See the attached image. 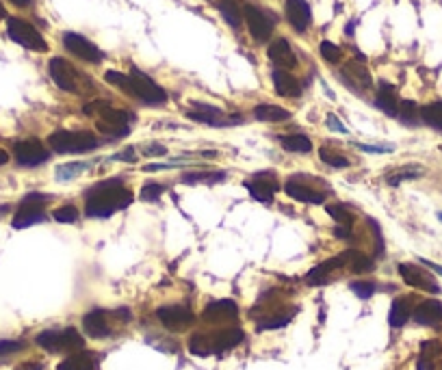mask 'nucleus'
<instances>
[{
  "mask_svg": "<svg viewBox=\"0 0 442 370\" xmlns=\"http://www.w3.org/2000/svg\"><path fill=\"white\" fill-rule=\"evenodd\" d=\"M156 318L169 331H185L195 323V314L187 306H163L156 310Z\"/></svg>",
  "mask_w": 442,
  "mask_h": 370,
  "instance_id": "9",
  "label": "nucleus"
},
{
  "mask_svg": "<svg viewBox=\"0 0 442 370\" xmlns=\"http://www.w3.org/2000/svg\"><path fill=\"white\" fill-rule=\"evenodd\" d=\"M341 80H343L349 89H354L356 93H364L366 89L373 87V78H371L368 70H366V67H364L362 63H358V61H349V63L343 65V70H341Z\"/></svg>",
  "mask_w": 442,
  "mask_h": 370,
  "instance_id": "17",
  "label": "nucleus"
},
{
  "mask_svg": "<svg viewBox=\"0 0 442 370\" xmlns=\"http://www.w3.org/2000/svg\"><path fill=\"white\" fill-rule=\"evenodd\" d=\"M345 258H347V264L351 266L354 273L362 275V273H371L373 268H376V262H373L368 256H364L362 251H358V249H347Z\"/></svg>",
  "mask_w": 442,
  "mask_h": 370,
  "instance_id": "31",
  "label": "nucleus"
},
{
  "mask_svg": "<svg viewBox=\"0 0 442 370\" xmlns=\"http://www.w3.org/2000/svg\"><path fill=\"white\" fill-rule=\"evenodd\" d=\"M345 264H347V258H345V251H343L341 256L330 258V260L317 264L313 271L306 275V284H308V286H321V284L327 282V278H330L332 271H336V268H343Z\"/></svg>",
  "mask_w": 442,
  "mask_h": 370,
  "instance_id": "23",
  "label": "nucleus"
},
{
  "mask_svg": "<svg viewBox=\"0 0 442 370\" xmlns=\"http://www.w3.org/2000/svg\"><path fill=\"white\" fill-rule=\"evenodd\" d=\"M163 186L161 184H156V182H150V184H146L144 189H141V199H146V201H154V199H158L161 195H163Z\"/></svg>",
  "mask_w": 442,
  "mask_h": 370,
  "instance_id": "45",
  "label": "nucleus"
},
{
  "mask_svg": "<svg viewBox=\"0 0 442 370\" xmlns=\"http://www.w3.org/2000/svg\"><path fill=\"white\" fill-rule=\"evenodd\" d=\"M3 18H5V7L0 5V20H3Z\"/></svg>",
  "mask_w": 442,
  "mask_h": 370,
  "instance_id": "57",
  "label": "nucleus"
},
{
  "mask_svg": "<svg viewBox=\"0 0 442 370\" xmlns=\"http://www.w3.org/2000/svg\"><path fill=\"white\" fill-rule=\"evenodd\" d=\"M219 13L232 28H241V24L245 22L243 20V9H241L239 3H236V0H221V3H219Z\"/></svg>",
  "mask_w": 442,
  "mask_h": 370,
  "instance_id": "30",
  "label": "nucleus"
},
{
  "mask_svg": "<svg viewBox=\"0 0 442 370\" xmlns=\"http://www.w3.org/2000/svg\"><path fill=\"white\" fill-rule=\"evenodd\" d=\"M319 52H321V56H323L325 61H330V63H338V61H341V56H343L341 48H338L336 44H332V42H321Z\"/></svg>",
  "mask_w": 442,
  "mask_h": 370,
  "instance_id": "44",
  "label": "nucleus"
},
{
  "mask_svg": "<svg viewBox=\"0 0 442 370\" xmlns=\"http://www.w3.org/2000/svg\"><path fill=\"white\" fill-rule=\"evenodd\" d=\"M9 160V156H7V152L5 150H0V165H5Z\"/></svg>",
  "mask_w": 442,
  "mask_h": 370,
  "instance_id": "56",
  "label": "nucleus"
},
{
  "mask_svg": "<svg viewBox=\"0 0 442 370\" xmlns=\"http://www.w3.org/2000/svg\"><path fill=\"white\" fill-rule=\"evenodd\" d=\"M209 340H211L213 353H221V351L239 347L245 340V331L241 327H230V329H223L217 333H209Z\"/></svg>",
  "mask_w": 442,
  "mask_h": 370,
  "instance_id": "21",
  "label": "nucleus"
},
{
  "mask_svg": "<svg viewBox=\"0 0 442 370\" xmlns=\"http://www.w3.org/2000/svg\"><path fill=\"white\" fill-rule=\"evenodd\" d=\"M48 204V195L44 193H28L24 199H22V204L13 217V227L16 229H24V227H30V225H35V223H42L46 219V208Z\"/></svg>",
  "mask_w": 442,
  "mask_h": 370,
  "instance_id": "7",
  "label": "nucleus"
},
{
  "mask_svg": "<svg viewBox=\"0 0 442 370\" xmlns=\"http://www.w3.org/2000/svg\"><path fill=\"white\" fill-rule=\"evenodd\" d=\"M325 210H327V215L338 223V225H343V227H351V223H354V217H351V213L345 208V206H341V204H332V206H325Z\"/></svg>",
  "mask_w": 442,
  "mask_h": 370,
  "instance_id": "38",
  "label": "nucleus"
},
{
  "mask_svg": "<svg viewBox=\"0 0 442 370\" xmlns=\"http://www.w3.org/2000/svg\"><path fill=\"white\" fill-rule=\"evenodd\" d=\"M440 353H442V345L438 340H427V342L421 345V355H425L429 359H436Z\"/></svg>",
  "mask_w": 442,
  "mask_h": 370,
  "instance_id": "46",
  "label": "nucleus"
},
{
  "mask_svg": "<svg viewBox=\"0 0 442 370\" xmlns=\"http://www.w3.org/2000/svg\"><path fill=\"white\" fill-rule=\"evenodd\" d=\"M254 117L260 119V121H271V124H276V121H286L291 119V113L278 105H258L254 107Z\"/></svg>",
  "mask_w": 442,
  "mask_h": 370,
  "instance_id": "29",
  "label": "nucleus"
},
{
  "mask_svg": "<svg viewBox=\"0 0 442 370\" xmlns=\"http://www.w3.org/2000/svg\"><path fill=\"white\" fill-rule=\"evenodd\" d=\"M52 217H54V221H59V223H76L78 217H81V213H78L74 206H61V208H57V210L52 213Z\"/></svg>",
  "mask_w": 442,
  "mask_h": 370,
  "instance_id": "41",
  "label": "nucleus"
},
{
  "mask_svg": "<svg viewBox=\"0 0 442 370\" xmlns=\"http://www.w3.org/2000/svg\"><path fill=\"white\" fill-rule=\"evenodd\" d=\"M421 119L431 126L434 130H440L442 132V102H431L427 107L421 109Z\"/></svg>",
  "mask_w": 442,
  "mask_h": 370,
  "instance_id": "36",
  "label": "nucleus"
},
{
  "mask_svg": "<svg viewBox=\"0 0 442 370\" xmlns=\"http://www.w3.org/2000/svg\"><path fill=\"white\" fill-rule=\"evenodd\" d=\"M356 148L362 152H378V154H386L395 150V145H362V143H356Z\"/></svg>",
  "mask_w": 442,
  "mask_h": 370,
  "instance_id": "48",
  "label": "nucleus"
},
{
  "mask_svg": "<svg viewBox=\"0 0 442 370\" xmlns=\"http://www.w3.org/2000/svg\"><path fill=\"white\" fill-rule=\"evenodd\" d=\"M243 20L250 28V35L258 42V44H264L271 40V30H274V26H271V20L254 5H245L243 9Z\"/></svg>",
  "mask_w": 442,
  "mask_h": 370,
  "instance_id": "14",
  "label": "nucleus"
},
{
  "mask_svg": "<svg viewBox=\"0 0 442 370\" xmlns=\"http://www.w3.org/2000/svg\"><path fill=\"white\" fill-rule=\"evenodd\" d=\"M293 318V312H286L282 314L280 318H267V321H260L258 323V331H269V329H280V327H286Z\"/></svg>",
  "mask_w": 442,
  "mask_h": 370,
  "instance_id": "43",
  "label": "nucleus"
},
{
  "mask_svg": "<svg viewBox=\"0 0 442 370\" xmlns=\"http://www.w3.org/2000/svg\"><path fill=\"white\" fill-rule=\"evenodd\" d=\"M419 260H421V264H425L427 268H431L434 273L442 275V266H440V264H436V262H431V260H425V258H419Z\"/></svg>",
  "mask_w": 442,
  "mask_h": 370,
  "instance_id": "54",
  "label": "nucleus"
},
{
  "mask_svg": "<svg viewBox=\"0 0 442 370\" xmlns=\"http://www.w3.org/2000/svg\"><path fill=\"white\" fill-rule=\"evenodd\" d=\"M22 349H24V342H20V340H3V342H0V357L18 353Z\"/></svg>",
  "mask_w": 442,
  "mask_h": 370,
  "instance_id": "47",
  "label": "nucleus"
},
{
  "mask_svg": "<svg viewBox=\"0 0 442 370\" xmlns=\"http://www.w3.org/2000/svg\"><path fill=\"white\" fill-rule=\"evenodd\" d=\"M48 150L44 148L42 141L37 139H26V141H20L16 143V160L22 165V167H37V165H44L48 160Z\"/></svg>",
  "mask_w": 442,
  "mask_h": 370,
  "instance_id": "16",
  "label": "nucleus"
},
{
  "mask_svg": "<svg viewBox=\"0 0 442 370\" xmlns=\"http://www.w3.org/2000/svg\"><path fill=\"white\" fill-rule=\"evenodd\" d=\"M134 195L124 186L122 180H107L95 184L85 201V215L89 219H109L117 210H124L132 204Z\"/></svg>",
  "mask_w": 442,
  "mask_h": 370,
  "instance_id": "1",
  "label": "nucleus"
},
{
  "mask_svg": "<svg viewBox=\"0 0 442 370\" xmlns=\"http://www.w3.org/2000/svg\"><path fill=\"white\" fill-rule=\"evenodd\" d=\"M83 329L89 338H107L111 335V325H109V314L105 310H91L83 316Z\"/></svg>",
  "mask_w": 442,
  "mask_h": 370,
  "instance_id": "20",
  "label": "nucleus"
},
{
  "mask_svg": "<svg viewBox=\"0 0 442 370\" xmlns=\"http://www.w3.org/2000/svg\"><path fill=\"white\" fill-rule=\"evenodd\" d=\"M280 143L286 152L295 154H308L313 150V141L306 134H289V137H280Z\"/></svg>",
  "mask_w": 442,
  "mask_h": 370,
  "instance_id": "32",
  "label": "nucleus"
},
{
  "mask_svg": "<svg viewBox=\"0 0 442 370\" xmlns=\"http://www.w3.org/2000/svg\"><path fill=\"white\" fill-rule=\"evenodd\" d=\"M286 20L291 22V26L297 30V32H306L313 22V11H310V5L306 3V0H286Z\"/></svg>",
  "mask_w": 442,
  "mask_h": 370,
  "instance_id": "18",
  "label": "nucleus"
},
{
  "mask_svg": "<svg viewBox=\"0 0 442 370\" xmlns=\"http://www.w3.org/2000/svg\"><path fill=\"white\" fill-rule=\"evenodd\" d=\"M223 178H226V174H219V172H211V174H187L182 178V182L185 184H199V182H204V184H215V182H223Z\"/></svg>",
  "mask_w": 442,
  "mask_h": 370,
  "instance_id": "39",
  "label": "nucleus"
},
{
  "mask_svg": "<svg viewBox=\"0 0 442 370\" xmlns=\"http://www.w3.org/2000/svg\"><path fill=\"white\" fill-rule=\"evenodd\" d=\"M105 80L109 85H113V87H120L128 95L141 100L144 105L158 107V105L167 102V91L161 85H156L150 76H146L141 70H132L130 74H122V72L109 70L105 74Z\"/></svg>",
  "mask_w": 442,
  "mask_h": 370,
  "instance_id": "2",
  "label": "nucleus"
},
{
  "mask_svg": "<svg viewBox=\"0 0 442 370\" xmlns=\"http://www.w3.org/2000/svg\"><path fill=\"white\" fill-rule=\"evenodd\" d=\"M397 117L405 124V126H417L421 121V109L412 102V100H403L399 102V113Z\"/></svg>",
  "mask_w": 442,
  "mask_h": 370,
  "instance_id": "34",
  "label": "nucleus"
},
{
  "mask_svg": "<svg viewBox=\"0 0 442 370\" xmlns=\"http://www.w3.org/2000/svg\"><path fill=\"white\" fill-rule=\"evenodd\" d=\"M421 174H423L421 167H405V169H399V172L390 174L388 176V182L397 186V184L405 182V180H417V178H421Z\"/></svg>",
  "mask_w": 442,
  "mask_h": 370,
  "instance_id": "40",
  "label": "nucleus"
},
{
  "mask_svg": "<svg viewBox=\"0 0 442 370\" xmlns=\"http://www.w3.org/2000/svg\"><path fill=\"white\" fill-rule=\"evenodd\" d=\"M57 370H98V362L89 351H76L70 357H65Z\"/></svg>",
  "mask_w": 442,
  "mask_h": 370,
  "instance_id": "27",
  "label": "nucleus"
},
{
  "mask_svg": "<svg viewBox=\"0 0 442 370\" xmlns=\"http://www.w3.org/2000/svg\"><path fill=\"white\" fill-rule=\"evenodd\" d=\"M63 46L74 56H78L87 63H100L102 59H105L102 50L95 44H91L87 37L78 35V32H63Z\"/></svg>",
  "mask_w": 442,
  "mask_h": 370,
  "instance_id": "11",
  "label": "nucleus"
},
{
  "mask_svg": "<svg viewBox=\"0 0 442 370\" xmlns=\"http://www.w3.org/2000/svg\"><path fill=\"white\" fill-rule=\"evenodd\" d=\"M286 195L301 201V204H323L325 201V193L321 189H315L306 176H291L286 180V186H284Z\"/></svg>",
  "mask_w": 442,
  "mask_h": 370,
  "instance_id": "10",
  "label": "nucleus"
},
{
  "mask_svg": "<svg viewBox=\"0 0 442 370\" xmlns=\"http://www.w3.org/2000/svg\"><path fill=\"white\" fill-rule=\"evenodd\" d=\"M144 154L146 156H152V158L154 156H165L167 154V148L165 145H158V143H152V145H146L144 148Z\"/></svg>",
  "mask_w": 442,
  "mask_h": 370,
  "instance_id": "49",
  "label": "nucleus"
},
{
  "mask_svg": "<svg viewBox=\"0 0 442 370\" xmlns=\"http://www.w3.org/2000/svg\"><path fill=\"white\" fill-rule=\"evenodd\" d=\"M202 318L207 323H211V325H221V323L236 321V318H239V306H236L232 299L211 301V304L204 308Z\"/></svg>",
  "mask_w": 442,
  "mask_h": 370,
  "instance_id": "15",
  "label": "nucleus"
},
{
  "mask_svg": "<svg viewBox=\"0 0 442 370\" xmlns=\"http://www.w3.org/2000/svg\"><path fill=\"white\" fill-rule=\"evenodd\" d=\"M414 323L425 325V327H434L442 323V304L438 299H427L423 304L417 306V310L412 312Z\"/></svg>",
  "mask_w": 442,
  "mask_h": 370,
  "instance_id": "24",
  "label": "nucleus"
},
{
  "mask_svg": "<svg viewBox=\"0 0 442 370\" xmlns=\"http://www.w3.org/2000/svg\"><path fill=\"white\" fill-rule=\"evenodd\" d=\"M87 167H89L87 162H65V165H59V167H57L54 176H57L59 182H67V180L78 178V176L87 169Z\"/></svg>",
  "mask_w": 442,
  "mask_h": 370,
  "instance_id": "35",
  "label": "nucleus"
},
{
  "mask_svg": "<svg viewBox=\"0 0 442 370\" xmlns=\"http://www.w3.org/2000/svg\"><path fill=\"white\" fill-rule=\"evenodd\" d=\"M189 351L193 355H197V357H209V355H213L209 333H193L191 340H189Z\"/></svg>",
  "mask_w": 442,
  "mask_h": 370,
  "instance_id": "37",
  "label": "nucleus"
},
{
  "mask_svg": "<svg viewBox=\"0 0 442 370\" xmlns=\"http://www.w3.org/2000/svg\"><path fill=\"white\" fill-rule=\"evenodd\" d=\"M7 35L18 46L26 48V50H33V52H46L48 50V44L42 37V32L35 26H33V24H28V22H24L20 18H9V22H7Z\"/></svg>",
  "mask_w": 442,
  "mask_h": 370,
  "instance_id": "6",
  "label": "nucleus"
},
{
  "mask_svg": "<svg viewBox=\"0 0 442 370\" xmlns=\"http://www.w3.org/2000/svg\"><path fill=\"white\" fill-rule=\"evenodd\" d=\"M35 342L48 353H76L85 349V338L74 327L46 329L37 335Z\"/></svg>",
  "mask_w": 442,
  "mask_h": 370,
  "instance_id": "5",
  "label": "nucleus"
},
{
  "mask_svg": "<svg viewBox=\"0 0 442 370\" xmlns=\"http://www.w3.org/2000/svg\"><path fill=\"white\" fill-rule=\"evenodd\" d=\"M267 54H269L271 63L278 65L280 70H293V67L297 65V56H295L291 44H289L286 40H282V37L269 44Z\"/></svg>",
  "mask_w": 442,
  "mask_h": 370,
  "instance_id": "22",
  "label": "nucleus"
},
{
  "mask_svg": "<svg viewBox=\"0 0 442 370\" xmlns=\"http://www.w3.org/2000/svg\"><path fill=\"white\" fill-rule=\"evenodd\" d=\"M115 158H120V160H126V162H132L134 158H137V154H134V150H132V148H128V150H124L122 154H117Z\"/></svg>",
  "mask_w": 442,
  "mask_h": 370,
  "instance_id": "53",
  "label": "nucleus"
},
{
  "mask_svg": "<svg viewBox=\"0 0 442 370\" xmlns=\"http://www.w3.org/2000/svg\"><path fill=\"white\" fill-rule=\"evenodd\" d=\"M50 78L54 80V85L63 91L70 93H81V76L74 70L72 63H67L65 59L54 56L50 61Z\"/></svg>",
  "mask_w": 442,
  "mask_h": 370,
  "instance_id": "8",
  "label": "nucleus"
},
{
  "mask_svg": "<svg viewBox=\"0 0 442 370\" xmlns=\"http://www.w3.org/2000/svg\"><path fill=\"white\" fill-rule=\"evenodd\" d=\"M48 145L59 154H87L98 150L100 141L87 130H57L48 137Z\"/></svg>",
  "mask_w": 442,
  "mask_h": 370,
  "instance_id": "4",
  "label": "nucleus"
},
{
  "mask_svg": "<svg viewBox=\"0 0 442 370\" xmlns=\"http://www.w3.org/2000/svg\"><path fill=\"white\" fill-rule=\"evenodd\" d=\"M245 189L250 191V195H252L256 201H271V199H274V195L278 193L280 184H278L276 174H271V172H260V174H254V176L245 182Z\"/></svg>",
  "mask_w": 442,
  "mask_h": 370,
  "instance_id": "13",
  "label": "nucleus"
},
{
  "mask_svg": "<svg viewBox=\"0 0 442 370\" xmlns=\"http://www.w3.org/2000/svg\"><path fill=\"white\" fill-rule=\"evenodd\" d=\"M412 316V306H410V299L407 297H399L392 301V306H390V312H388V323L390 327L399 329L403 327L407 321H410Z\"/></svg>",
  "mask_w": 442,
  "mask_h": 370,
  "instance_id": "28",
  "label": "nucleus"
},
{
  "mask_svg": "<svg viewBox=\"0 0 442 370\" xmlns=\"http://www.w3.org/2000/svg\"><path fill=\"white\" fill-rule=\"evenodd\" d=\"M11 3H13L16 7H28V5H30V0H11Z\"/></svg>",
  "mask_w": 442,
  "mask_h": 370,
  "instance_id": "55",
  "label": "nucleus"
},
{
  "mask_svg": "<svg viewBox=\"0 0 442 370\" xmlns=\"http://www.w3.org/2000/svg\"><path fill=\"white\" fill-rule=\"evenodd\" d=\"M417 370H434V359H429V357L421 355V357H419V362H417Z\"/></svg>",
  "mask_w": 442,
  "mask_h": 370,
  "instance_id": "51",
  "label": "nucleus"
},
{
  "mask_svg": "<svg viewBox=\"0 0 442 370\" xmlns=\"http://www.w3.org/2000/svg\"><path fill=\"white\" fill-rule=\"evenodd\" d=\"M399 275H401V280L407 286H412V288H419V290H425V292H434V294L440 292V286L436 284V280L427 271H423L421 266H417V264L401 262L399 264Z\"/></svg>",
  "mask_w": 442,
  "mask_h": 370,
  "instance_id": "12",
  "label": "nucleus"
},
{
  "mask_svg": "<svg viewBox=\"0 0 442 370\" xmlns=\"http://www.w3.org/2000/svg\"><path fill=\"white\" fill-rule=\"evenodd\" d=\"M327 124H330V128L332 130H336V132H347V128H345V124L341 121V119H338L336 115H327Z\"/></svg>",
  "mask_w": 442,
  "mask_h": 370,
  "instance_id": "50",
  "label": "nucleus"
},
{
  "mask_svg": "<svg viewBox=\"0 0 442 370\" xmlns=\"http://www.w3.org/2000/svg\"><path fill=\"white\" fill-rule=\"evenodd\" d=\"M351 292L358 297V299H371L373 294H376L378 286L373 282H351Z\"/></svg>",
  "mask_w": 442,
  "mask_h": 370,
  "instance_id": "42",
  "label": "nucleus"
},
{
  "mask_svg": "<svg viewBox=\"0 0 442 370\" xmlns=\"http://www.w3.org/2000/svg\"><path fill=\"white\" fill-rule=\"evenodd\" d=\"M187 117L197 121V124H207L213 128H221V126H232L230 119L223 117L221 109L211 107V105H193V109L187 111Z\"/></svg>",
  "mask_w": 442,
  "mask_h": 370,
  "instance_id": "19",
  "label": "nucleus"
},
{
  "mask_svg": "<svg viewBox=\"0 0 442 370\" xmlns=\"http://www.w3.org/2000/svg\"><path fill=\"white\" fill-rule=\"evenodd\" d=\"M376 107H378L382 113L390 115V117H395V115L399 113L397 89H395L390 83H386V80L380 83V87H378V97H376Z\"/></svg>",
  "mask_w": 442,
  "mask_h": 370,
  "instance_id": "26",
  "label": "nucleus"
},
{
  "mask_svg": "<svg viewBox=\"0 0 442 370\" xmlns=\"http://www.w3.org/2000/svg\"><path fill=\"white\" fill-rule=\"evenodd\" d=\"M16 370H44V366H42L40 362H24V364H20Z\"/></svg>",
  "mask_w": 442,
  "mask_h": 370,
  "instance_id": "52",
  "label": "nucleus"
},
{
  "mask_svg": "<svg viewBox=\"0 0 442 370\" xmlns=\"http://www.w3.org/2000/svg\"><path fill=\"white\" fill-rule=\"evenodd\" d=\"M319 156H321V160H323L325 165L334 167V169H347V167L351 165L349 158H347L345 154L336 152V150L330 148V145H323V148L319 150Z\"/></svg>",
  "mask_w": 442,
  "mask_h": 370,
  "instance_id": "33",
  "label": "nucleus"
},
{
  "mask_svg": "<svg viewBox=\"0 0 442 370\" xmlns=\"http://www.w3.org/2000/svg\"><path fill=\"white\" fill-rule=\"evenodd\" d=\"M87 115H98V130L105 134L109 139H122L130 132V119L132 115L122 111V109H115L107 102H95V105H89L85 109Z\"/></svg>",
  "mask_w": 442,
  "mask_h": 370,
  "instance_id": "3",
  "label": "nucleus"
},
{
  "mask_svg": "<svg viewBox=\"0 0 442 370\" xmlns=\"http://www.w3.org/2000/svg\"><path fill=\"white\" fill-rule=\"evenodd\" d=\"M271 80H274L276 91L280 95H284V97H299L301 95L299 80L291 72H286V70H280V67H278V70H274V72H271Z\"/></svg>",
  "mask_w": 442,
  "mask_h": 370,
  "instance_id": "25",
  "label": "nucleus"
},
{
  "mask_svg": "<svg viewBox=\"0 0 442 370\" xmlns=\"http://www.w3.org/2000/svg\"><path fill=\"white\" fill-rule=\"evenodd\" d=\"M438 219H440V221H442V213H438Z\"/></svg>",
  "mask_w": 442,
  "mask_h": 370,
  "instance_id": "58",
  "label": "nucleus"
}]
</instances>
